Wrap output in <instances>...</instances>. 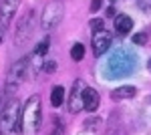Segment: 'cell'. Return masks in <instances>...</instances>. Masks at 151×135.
I'll return each instance as SVG.
<instances>
[{"mask_svg":"<svg viewBox=\"0 0 151 135\" xmlns=\"http://www.w3.org/2000/svg\"><path fill=\"white\" fill-rule=\"evenodd\" d=\"M20 125H22L24 135H36L40 129V97L32 95L24 103L22 115H20Z\"/></svg>","mask_w":151,"mask_h":135,"instance_id":"obj_1","label":"cell"},{"mask_svg":"<svg viewBox=\"0 0 151 135\" xmlns=\"http://www.w3.org/2000/svg\"><path fill=\"white\" fill-rule=\"evenodd\" d=\"M18 109H20V105L16 101H8L6 103V107H4V111L0 115V133H8L12 129H22V125H20V117H18Z\"/></svg>","mask_w":151,"mask_h":135,"instance_id":"obj_2","label":"cell"},{"mask_svg":"<svg viewBox=\"0 0 151 135\" xmlns=\"http://www.w3.org/2000/svg\"><path fill=\"white\" fill-rule=\"evenodd\" d=\"M63 2H57V0H52L50 4L45 6V10H42V16H40V26L45 28V30H52L55 26H58V22L63 20Z\"/></svg>","mask_w":151,"mask_h":135,"instance_id":"obj_3","label":"cell"},{"mask_svg":"<svg viewBox=\"0 0 151 135\" xmlns=\"http://www.w3.org/2000/svg\"><path fill=\"white\" fill-rule=\"evenodd\" d=\"M32 28H35V10L26 12L22 18H20V22L16 26V45H22L24 40L32 34Z\"/></svg>","mask_w":151,"mask_h":135,"instance_id":"obj_4","label":"cell"},{"mask_svg":"<svg viewBox=\"0 0 151 135\" xmlns=\"http://www.w3.org/2000/svg\"><path fill=\"white\" fill-rule=\"evenodd\" d=\"M28 58H20V61H16L14 65H12L10 73H8V79H6V85H10V87H16L18 83H22L26 79V71H28Z\"/></svg>","mask_w":151,"mask_h":135,"instance_id":"obj_5","label":"cell"},{"mask_svg":"<svg viewBox=\"0 0 151 135\" xmlns=\"http://www.w3.org/2000/svg\"><path fill=\"white\" fill-rule=\"evenodd\" d=\"M85 83L81 79L75 81L73 85V91H70V97H69V111L70 113H77L83 109V93H85Z\"/></svg>","mask_w":151,"mask_h":135,"instance_id":"obj_6","label":"cell"},{"mask_svg":"<svg viewBox=\"0 0 151 135\" xmlns=\"http://www.w3.org/2000/svg\"><path fill=\"white\" fill-rule=\"evenodd\" d=\"M18 6H20V0H2L0 2V24L2 26H6L12 20V16L18 10Z\"/></svg>","mask_w":151,"mask_h":135,"instance_id":"obj_7","label":"cell"},{"mask_svg":"<svg viewBox=\"0 0 151 135\" xmlns=\"http://www.w3.org/2000/svg\"><path fill=\"white\" fill-rule=\"evenodd\" d=\"M111 46V34L107 30H99V32L93 34V53L95 56H101Z\"/></svg>","mask_w":151,"mask_h":135,"instance_id":"obj_8","label":"cell"},{"mask_svg":"<svg viewBox=\"0 0 151 135\" xmlns=\"http://www.w3.org/2000/svg\"><path fill=\"white\" fill-rule=\"evenodd\" d=\"M97 107H99V93L95 89H85V93H83V109L93 113L97 111Z\"/></svg>","mask_w":151,"mask_h":135,"instance_id":"obj_9","label":"cell"},{"mask_svg":"<svg viewBox=\"0 0 151 135\" xmlns=\"http://www.w3.org/2000/svg\"><path fill=\"white\" fill-rule=\"evenodd\" d=\"M131 28H133V20H131V16H125V14L117 16V20H115V30H117L119 34L131 32Z\"/></svg>","mask_w":151,"mask_h":135,"instance_id":"obj_10","label":"cell"},{"mask_svg":"<svg viewBox=\"0 0 151 135\" xmlns=\"http://www.w3.org/2000/svg\"><path fill=\"white\" fill-rule=\"evenodd\" d=\"M135 95V87L133 85H125V87H119L113 91V99H129Z\"/></svg>","mask_w":151,"mask_h":135,"instance_id":"obj_11","label":"cell"},{"mask_svg":"<svg viewBox=\"0 0 151 135\" xmlns=\"http://www.w3.org/2000/svg\"><path fill=\"white\" fill-rule=\"evenodd\" d=\"M63 101H65V89H63L60 85H57V87L52 89V93H50V105H52V107H60Z\"/></svg>","mask_w":151,"mask_h":135,"instance_id":"obj_12","label":"cell"},{"mask_svg":"<svg viewBox=\"0 0 151 135\" xmlns=\"http://www.w3.org/2000/svg\"><path fill=\"white\" fill-rule=\"evenodd\" d=\"M83 56H85V46L81 43H77V45L70 48V58L73 61H83Z\"/></svg>","mask_w":151,"mask_h":135,"instance_id":"obj_13","label":"cell"},{"mask_svg":"<svg viewBox=\"0 0 151 135\" xmlns=\"http://www.w3.org/2000/svg\"><path fill=\"white\" fill-rule=\"evenodd\" d=\"M47 51H48V38H45V40H40V43L36 45V48H35L32 55L35 56H42V55H47Z\"/></svg>","mask_w":151,"mask_h":135,"instance_id":"obj_14","label":"cell"},{"mask_svg":"<svg viewBox=\"0 0 151 135\" xmlns=\"http://www.w3.org/2000/svg\"><path fill=\"white\" fill-rule=\"evenodd\" d=\"M42 71H45L47 75H52V73L57 71V63H55V61H45V63H42Z\"/></svg>","mask_w":151,"mask_h":135,"instance_id":"obj_15","label":"cell"},{"mask_svg":"<svg viewBox=\"0 0 151 135\" xmlns=\"http://www.w3.org/2000/svg\"><path fill=\"white\" fill-rule=\"evenodd\" d=\"M99 125H101V117H93V121L91 119L85 121V129H99Z\"/></svg>","mask_w":151,"mask_h":135,"instance_id":"obj_16","label":"cell"},{"mask_svg":"<svg viewBox=\"0 0 151 135\" xmlns=\"http://www.w3.org/2000/svg\"><path fill=\"white\" fill-rule=\"evenodd\" d=\"M8 89H6V93H0V115H2V111H4V107H6V103H4V97L10 93V91H14L16 87H10V85H6Z\"/></svg>","mask_w":151,"mask_h":135,"instance_id":"obj_17","label":"cell"},{"mask_svg":"<svg viewBox=\"0 0 151 135\" xmlns=\"http://www.w3.org/2000/svg\"><path fill=\"white\" fill-rule=\"evenodd\" d=\"M91 30H93V32L103 30V20H101V18H93V20H91Z\"/></svg>","mask_w":151,"mask_h":135,"instance_id":"obj_18","label":"cell"},{"mask_svg":"<svg viewBox=\"0 0 151 135\" xmlns=\"http://www.w3.org/2000/svg\"><path fill=\"white\" fill-rule=\"evenodd\" d=\"M133 43H135V45H145V43H147V34L145 32H137L135 36H133Z\"/></svg>","mask_w":151,"mask_h":135,"instance_id":"obj_19","label":"cell"},{"mask_svg":"<svg viewBox=\"0 0 151 135\" xmlns=\"http://www.w3.org/2000/svg\"><path fill=\"white\" fill-rule=\"evenodd\" d=\"M139 8H143V10H151V0H139Z\"/></svg>","mask_w":151,"mask_h":135,"instance_id":"obj_20","label":"cell"},{"mask_svg":"<svg viewBox=\"0 0 151 135\" xmlns=\"http://www.w3.org/2000/svg\"><path fill=\"white\" fill-rule=\"evenodd\" d=\"M101 8V0H91V10H99Z\"/></svg>","mask_w":151,"mask_h":135,"instance_id":"obj_21","label":"cell"},{"mask_svg":"<svg viewBox=\"0 0 151 135\" xmlns=\"http://www.w3.org/2000/svg\"><path fill=\"white\" fill-rule=\"evenodd\" d=\"M50 135H63V129H60V131H58V129H57V131H52V133H50Z\"/></svg>","mask_w":151,"mask_h":135,"instance_id":"obj_22","label":"cell"},{"mask_svg":"<svg viewBox=\"0 0 151 135\" xmlns=\"http://www.w3.org/2000/svg\"><path fill=\"white\" fill-rule=\"evenodd\" d=\"M0 40H2V34H0Z\"/></svg>","mask_w":151,"mask_h":135,"instance_id":"obj_23","label":"cell"},{"mask_svg":"<svg viewBox=\"0 0 151 135\" xmlns=\"http://www.w3.org/2000/svg\"><path fill=\"white\" fill-rule=\"evenodd\" d=\"M149 67H151V61H149Z\"/></svg>","mask_w":151,"mask_h":135,"instance_id":"obj_24","label":"cell"}]
</instances>
